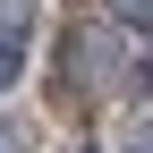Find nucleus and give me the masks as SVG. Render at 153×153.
<instances>
[{
  "instance_id": "nucleus-3",
  "label": "nucleus",
  "mask_w": 153,
  "mask_h": 153,
  "mask_svg": "<svg viewBox=\"0 0 153 153\" xmlns=\"http://www.w3.org/2000/svg\"><path fill=\"white\" fill-rule=\"evenodd\" d=\"M128 153H153V119H145V128H136V136H128Z\"/></svg>"
},
{
  "instance_id": "nucleus-2",
  "label": "nucleus",
  "mask_w": 153,
  "mask_h": 153,
  "mask_svg": "<svg viewBox=\"0 0 153 153\" xmlns=\"http://www.w3.org/2000/svg\"><path fill=\"white\" fill-rule=\"evenodd\" d=\"M119 26H153V0H119Z\"/></svg>"
},
{
  "instance_id": "nucleus-5",
  "label": "nucleus",
  "mask_w": 153,
  "mask_h": 153,
  "mask_svg": "<svg viewBox=\"0 0 153 153\" xmlns=\"http://www.w3.org/2000/svg\"><path fill=\"white\" fill-rule=\"evenodd\" d=\"M0 153H17V136H9V128H0Z\"/></svg>"
},
{
  "instance_id": "nucleus-1",
  "label": "nucleus",
  "mask_w": 153,
  "mask_h": 153,
  "mask_svg": "<svg viewBox=\"0 0 153 153\" xmlns=\"http://www.w3.org/2000/svg\"><path fill=\"white\" fill-rule=\"evenodd\" d=\"M26 51H34V9L26 0H0V94L26 76Z\"/></svg>"
},
{
  "instance_id": "nucleus-4",
  "label": "nucleus",
  "mask_w": 153,
  "mask_h": 153,
  "mask_svg": "<svg viewBox=\"0 0 153 153\" xmlns=\"http://www.w3.org/2000/svg\"><path fill=\"white\" fill-rule=\"evenodd\" d=\"M136 85H145V94H153V51H145V68H136Z\"/></svg>"
}]
</instances>
